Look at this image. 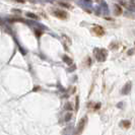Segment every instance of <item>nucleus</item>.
<instances>
[{
	"label": "nucleus",
	"instance_id": "obj_1",
	"mask_svg": "<svg viewBox=\"0 0 135 135\" xmlns=\"http://www.w3.org/2000/svg\"><path fill=\"white\" fill-rule=\"evenodd\" d=\"M85 123H86V117H84V118H82L80 120V122L78 123V126H77V130H76V134L79 135L82 132V130L84 128V126H85Z\"/></svg>",
	"mask_w": 135,
	"mask_h": 135
},
{
	"label": "nucleus",
	"instance_id": "obj_2",
	"mask_svg": "<svg viewBox=\"0 0 135 135\" xmlns=\"http://www.w3.org/2000/svg\"><path fill=\"white\" fill-rule=\"evenodd\" d=\"M54 15L57 16V17H59V18H61V20H65V18L67 17L66 12H65V11H62V10H55Z\"/></svg>",
	"mask_w": 135,
	"mask_h": 135
},
{
	"label": "nucleus",
	"instance_id": "obj_3",
	"mask_svg": "<svg viewBox=\"0 0 135 135\" xmlns=\"http://www.w3.org/2000/svg\"><path fill=\"white\" fill-rule=\"evenodd\" d=\"M94 32L95 33H97V35L98 36H101V35L104 34V31H103V28H102L101 27H97L94 28Z\"/></svg>",
	"mask_w": 135,
	"mask_h": 135
},
{
	"label": "nucleus",
	"instance_id": "obj_4",
	"mask_svg": "<svg viewBox=\"0 0 135 135\" xmlns=\"http://www.w3.org/2000/svg\"><path fill=\"white\" fill-rule=\"evenodd\" d=\"M64 61H66V63H67V64H71V63H72V60H71L70 58L66 57V56L64 57Z\"/></svg>",
	"mask_w": 135,
	"mask_h": 135
},
{
	"label": "nucleus",
	"instance_id": "obj_5",
	"mask_svg": "<svg viewBox=\"0 0 135 135\" xmlns=\"http://www.w3.org/2000/svg\"><path fill=\"white\" fill-rule=\"evenodd\" d=\"M65 108H66V109H68V110H69V111H70V110H71V109H72V107H71V105H70V104H69V103H68L67 105H66V106H65Z\"/></svg>",
	"mask_w": 135,
	"mask_h": 135
},
{
	"label": "nucleus",
	"instance_id": "obj_6",
	"mask_svg": "<svg viewBox=\"0 0 135 135\" xmlns=\"http://www.w3.org/2000/svg\"><path fill=\"white\" fill-rule=\"evenodd\" d=\"M27 15L30 16V17H33V18H37V16L35 15V14H31V13H27Z\"/></svg>",
	"mask_w": 135,
	"mask_h": 135
},
{
	"label": "nucleus",
	"instance_id": "obj_7",
	"mask_svg": "<svg viewBox=\"0 0 135 135\" xmlns=\"http://www.w3.org/2000/svg\"><path fill=\"white\" fill-rule=\"evenodd\" d=\"M70 117H71V115H70V114L66 116V121H68V120H70Z\"/></svg>",
	"mask_w": 135,
	"mask_h": 135
}]
</instances>
